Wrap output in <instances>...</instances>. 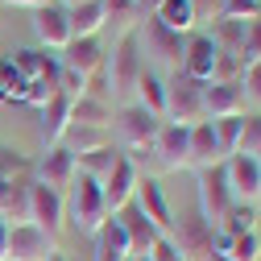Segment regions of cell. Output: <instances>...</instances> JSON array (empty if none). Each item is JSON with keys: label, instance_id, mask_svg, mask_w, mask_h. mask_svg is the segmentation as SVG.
I'll return each mask as SVG.
<instances>
[{"label": "cell", "instance_id": "f1b7e54d", "mask_svg": "<svg viewBox=\"0 0 261 261\" xmlns=\"http://www.w3.org/2000/svg\"><path fill=\"white\" fill-rule=\"evenodd\" d=\"M216 253L228 261H261V241H257V232H241V237L216 232Z\"/></svg>", "mask_w": 261, "mask_h": 261}, {"label": "cell", "instance_id": "ab89813d", "mask_svg": "<svg viewBox=\"0 0 261 261\" xmlns=\"http://www.w3.org/2000/svg\"><path fill=\"white\" fill-rule=\"evenodd\" d=\"M191 13H195V25H212L224 17V0H191Z\"/></svg>", "mask_w": 261, "mask_h": 261}, {"label": "cell", "instance_id": "9c48e42d", "mask_svg": "<svg viewBox=\"0 0 261 261\" xmlns=\"http://www.w3.org/2000/svg\"><path fill=\"white\" fill-rule=\"evenodd\" d=\"M58 253V237L34 224H9V261H50Z\"/></svg>", "mask_w": 261, "mask_h": 261}, {"label": "cell", "instance_id": "60d3db41", "mask_svg": "<svg viewBox=\"0 0 261 261\" xmlns=\"http://www.w3.org/2000/svg\"><path fill=\"white\" fill-rule=\"evenodd\" d=\"M224 17L253 21V17H261V0H224Z\"/></svg>", "mask_w": 261, "mask_h": 261}, {"label": "cell", "instance_id": "f546056e", "mask_svg": "<svg viewBox=\"0 0 261 261\" xmlns=\"http://www.w3.org/2000/svg\"><path fill=\"white\" fill-rule=\"evenodd\" d=\"M71 124L112 128V104H108V100H91V95H79V100L71 104Z\"/></svg>", "mask_w": 261, "mask_h": 261}, {"label": "cell", "instance_id": "ac0fdd59", "mask_svg": "<svg viewBox=\"0 0 261 261\" xmlns=\"http://www.w3.org/2000/svg\"><path fill=\"white\" fill-rule=\"evenodd\" d=\"M116 220H120V228H124V237H128V257H149L153 253V245L162 241V232L158 228L128 203V207H120L116 212Z\"/></svg>", "mask_w": 261, "mask_h": 261}, {"label": "cell", "instance_id": "44dd1931", "mask_svg": "<svg viewBox=\"0 0 261 261\" xmlns=\"http://www.w3.org/2000/svg\"><path fill=\"white\" fill-rule=\"evenodd\" d=\"M212 62H216V46H212V38L207 34H187V50H182V75H191V79H199V83H207L212 79Z\"/></svg>", "mask_w": 261, "mask_h": 261}, {"label": "cell", "instance_id": "681fc988", "mask_svg": "<svg viewBox=\"0 0 261 261\" xmlns=\"http://www.w3.org/2000/svg\"><path fill=\"white\" fill-rule=\"evenodd\" d=\"M50 261H67V257H62V253H54V257H50Z\"/></svg>", "mask_w": 261, "mask_h": 261}, {"label": "cell", "instance_id": "5b68a950", "mask_svg": "<svg viewBox=\"0 0 261 261\" xmlns=\"http://www.w3.org/2000/svg\"><path fill=\"white\" fill-rule=\"evenodd\" d=\"M108 87L112 95H128V91H137V79L145 71V58H141V46H137V34H128V38H116L112 54H108Z\"/></svg>", "mask_w": 261, "mask_h": 261}, {"label": "cell", "instance_id": "f6af8a7d", "mask_svg": "<svg viewBox=\"0 0 261 261\" xmlns=\"http://www.w3.org/2000/svg\"><path fill=\"white\" fill-rule=\"evenodd\" d=\"M0 5H13V9H29V13H34L42 5H50V0H0Z\"/></svg>", "mask_w": 261, "mask_h": 261}, {"label": "cell", "instance_id": "8fae6325", "mask_svg": "<svg viewBox=\"0 0 261 261\" xmlns=\"http://www.w3.org/2000/svg\"><path fill=\"white\" fill-rule=\"evenodd\" d=\"M34 182H42V187H50V191H58V195H67V187L75 182V174H79V162H75V153L71 149H62V145H50L46 153H42V162L34 166Z\"/></svg>", "mask_w": 261, "mask_h": 261}, {"label": "cell", "instance_id": "f35d334b", "mask_svg": "<svg viewBox=\"0 0 261 261\" xmlns=\"http://www.w3.org/2000/svg\"><path fill=\"white\" fill-rule=\"evenodd\" d=\"M241 87H245V100L261 108V62H249L245 75H241Z\"/></svg>", "mask_w": 261, "mask_h": 261}, {"label": "cell", "instance_id": "7402d4cb", "mask_svg": "<svg viewBox=\"0 0 261 261\" xmlns=\"http://www.w3.org/2000/svg\"><path fill=\"white\" fill-rule=\"evenodd\" d=\"M29 182L34 178H0V220L25 224L29 216Z\"/></svg>", "mask_w": 261, "mask_h": 261}, {"label": "cell", "instance_id": "52a82bcc", "mask_svg": "<svg viewBox=\"0 0 261 261\" xmlns=\"http://www.w3.org/2000/svg\"><path fill=\"white\" fill-rule=\"evenodd\" d=\"M232 203H237V199H232V191H228L224 162H216V166L199 170V216H203L212 228L224 224V216H228V207H232Z\"/></svg>", "mask_w": 261, "mask_h": 261}, {"label": "cell", "instance_id": "8d00e7d4", "mask_svg": "<svg viewBox=\"0 0 261 261\" xmlns=\"http://www.w3.org/2000/svg\"><path fill=\"white\" fill-rule=\"evenodd\" d=\"M212 133H216L220 158H232V153H237V137H241V116H228V120H212Z\"/></svg>", "mask_w": 261, "mask_h": 261}, {"label": "cell", "instance_id": "83f0119b", "mask_svg": "<svg viewBox=\"0 0 261 261\" xmlns=\"http://www.w3.org/2000/svg\"><path fill=\"white\" fill-rule=\"evenodd\" d=\"M67 21H71V38H100L104 34V5L100 0L75 5V9H67Z\"/></svg>", "mask_w": 261, "mask_h": 261}, {"label": "cell", "instance_id": "e0dca14e", "mask_svg": "<svg viewBox=\"0 0 261 261\" xmlns=\"http://www.w3.org/2000/svg\"><path fill=\"white\" fill-rule=\"evenodd\" d=\"M158 158V166L162 170H187V128L182 124H170V120H162L158 128V137H153V149Z\"/></svg>", "mask_w": 261, "mask_h": 261}, {"label": "cell", "instance_id": "d6a6232c", "mask_svg": "<svg viewBox=\"0 0 261 261\" xmlns=\"http://www.w3.org/2000/svg\"><path fill=\"white\" fill-rule=\"evenodd\" d=\"M116 162H120V153H116L112 145H104V149H95V153L79 158V174H87V178H95V182H104V178L116 170Z\"/></svg>", "mask_w": 261, "mask_h": 261}, {"label": "cell", "instance_id": "6da1fadb", "mask_svg": "<svg viewBox=\"0 0 261 261\" xmlns=\"http://www.w3.org/2000/svg\"><path fill=\"white\" fill-rule=\"evenodd\" d=\"M67 191H71V195H67V220L79 228V232L95 237V232H100V224L108 220V207H104V191H100V182L87 178V174H75V182H71Z\"/></svg>", "mask_w": 261, "mask_h": 261}, {"label": "cell", "instance_id": "11a10c76", "mask_svg": "<svg viewBox=\"0 0 261 261\" xmlns=\"http://www.w3.org/2000/svg\"><path fill=\"white\" fill-rule=\"evenodd\" d=\"M257 203H261V195H257Z\"/></svg>", "mask_w": 261, "mask_h": 261}, {"label": "cell", "instance_id": "2e32d148", "mask_svg": "<svg viewBox=\"0 0 261 261\" xmlns=\"http://www.w3.org/2000/svg\"><path fill=\"white\" fill-rule=\"evenodd\" d=\"M133 207L158 228L162 237L170 232V224H174V212H170V203H166V195H162V187L153 182V178H137V191H133Z\"/></svg>", "mask_w": 261, "mask_h": 261}, {"label": "cell", "instance_id": "836d02e7", "mask_svg": "<svg viewBox=\"0 0 261 261\" xmlns=\"http://www.w3.org/2000/svg\"><path fill=\"white\" fill-rule=\"evenodd\" d=\"M253 224H257L253 203H232V207H228V216H224V224L216 228V232H224V237H241V232H253Z\"/></svg>", "mask_w": 261, "mask_h": 261}, {"label": "cell", "instance_id": "d6986e66", "mask_svg": "<svg viewBox=\"0 0 261 261\" xmlns=\"http://www.w3.org/2000/svg\"><path fill=\"white\" fill-rule=\"evenodd\" d=\"M13 71L25 79V87L29 83H46L50 91H58V58H50V54H42V50H21V54H13Z\"/></svg>", "mask_w": 261, "mask_h": 261}, {"label": "cell", "instance_id": "603a6c76", "mask_svg": "<svg viewBox=\"0 0 261 261\" xmlns=\"http://www.w3.org/2000/svg\"><path fill=\"white\" fill-rule=\"evenodd\" d=\"M71 104H75V100H67L62 91H54L50 100L38 108V112H42V137H46V145H58L62 133L71 128Z\"/></svg>", "mask_w": 261, "mask_h": 261}, {"label": "cell", "instance_id": "bcb514c9", "mask_svg": "<svg viewBox=\"0 0 261 261\" xmlns=\"http://www.w3.org/2000/svg\"><path fill=\"white\" fill-rule=\"evenodd\" d=\"M0 261H9V224L0 220Z\"/></svg>", "mask_w": 261, "mask_h": 261}, {"label": "cell", "instance_id": "3957f363", "mask_svg": "<svg viewBox=\"0 0 261 261\" xmlns=\"http://www.w3.org/2000/svg\"><path fill=\"white\" fill-rule=\"evenodd\" d=\"M166 241L174 245V253L182 261H212V253H216V228L199 212H187V216H178L170 224Z\"/></svg>", "mask_w": 261, "mask_h": 261}, {"label": "cell", "instance_id": "ba28073f", "mask_svg": "<svg viewBox=\"0 0 261 261\" xmlns=\"http://www.w3.org/2000/svg\"><path fill=\"white\" fill-rule=\"evenodd\" d=\"M25 224L58 237L62 224H67V195H58V191H50L42 182H29V216H25Z\"/></svg>", "mask_w": 261, "mask_h": 261}, {"label": "cell", "instance_id": "db71d44e", "mask_svg": "<svg viewBox=\"0 0 261 261\" xmlns=\"http://www.w3.org/2000/svg\"><path fill=\"white\" fill-rule=\"evenodd\" d=\"M0 104H5V95H0Z\"/></svg>", "mask_w": 261, "mask_h": 261}, {"label": "cell", "instance_id": "7dc6e473", "mask_svg": "<svg viewBox=\"0 0 261 261\" xmlns=\"http://www.w3.org/2000/svg\"><path fill=\"white\" fill-rule=\"evenodd\" d=\"M158 5H162V0H137V9H141V13H153Z\"/></svg>", "mask_w": 261, "mask_h": 261}, {"label": "cell", "instance_id": "7a4b0ae2", "mask_svg": "<svg viewBox=\"0 0 261 261\" xmlns=\"http://www.w3.org/2000/svg\"><path fill=\"white\" fill-rule=\"evenodd\" d=\"M137 46H141V58L158 62V67L178 71V67H182L187 38H182V34H174V29H166L153 13H145V17H141V25H137Z\"/></svg>", "mask_w": 261, "mask_h": 261}, {"label": "cell", "instance_id": "8992f818", "mask_svg": "<svg viewBox=\"0 0 261 261\" xmlns=\"http://www.w3.org/2000/svg\"><path fill=\"white\" fill-rule=\"evenodd\" d=\"M112 128H116V141H120L124 149L145 153V149H153V137H158L162 120H158V116H149L141 104H124V108H116V112H112Z\"/></svg>", "mask_w": 261, "mask_h": 261}, {"label": "cell", "instance_id": "4316f807", "mask_svg": "<svg viewBox=\"0 0 261 261\" xmlns=\"http://www.w3.org/2000/svg\"><path fill=\"white\" fill-rule=\"evenodd\" d=\"M245 29H249V21H232V17H220V21H212V46H216V54H237V58H245Z\"/></svg>", "mask_w": 261, "mask_h": 261}, {"label": "cell", "instance_id": "d590c367", "mask_svg": "<svg viewBox=\"0 0 261 261\" xmlns=\"http://www.w3.org/2000/svg\"><path fill=\"white\" fill-rule=\"evenodd\" d=\"M245 67H249V62L237 58V54H216V62H212V79H207V83H241Z\"/></svg>", "mask_w": 261, "mask_h": 261}, {"label": "cell", "instance_id": "b9f144b4", "mask_svg": "<svg viewBox=\"0 0 261 261\" xmlns=\"http://www.w3.org/2000/svg\"><path fill=\"white\" fill-rule=\"evenodd\" d=\"M58 67H62V62H58ZM58 91L67 95V100H79V95L87 91V79H83V75H75V71H67V67H62V71H58Z\"/></svg>", "mask_w": 261, "mask_h": 261}, {"label": "cell", "instance_id": "277c9868", "mask_svg": "<svg viewBox=\"0 0 261 261\" xmlns=\"http://www.w3.org/2000/svg\"><path fill=\"white\" fill-rule=\"evenodd\" d=\"M203 87H207V83L191 79V75H182V71H174V79L166 83V116H162V120L182 124V128L207 120V112H203Z\"/></svg>", "mask_w": 261, "mask_h": 261}, {"label": "cell", "instance_id": "1f68e13d", "mask_svg": "<svg viewBox=\"0 0 261 261\" xmlns=\"http://www.w3.org/2000/svg\"><path fill=\"white\" fill-rule=\"evenodd\" d=\"M137 104L149 112V116H166V83H162L153 71H141V79H137Z\"/></svg>", "mask_w": 261, "mask_h": 261}, {"label": "cell", "instance_id": "5bb4252c", "mask_svg": "<svg viewBox=\"0 0 261 261\" xmlns=\"http://www.w3.org/2000/svg\"><path fill=\"white\" fill-rule=\"evenodd\" d=\"M34 34H38V42L46 46V50H67V42H71V21H67V9L62 5H42V9H34Z\"/></svg>", "mask_w": 261, "mask_h": 261}, {"label": "cell", "instance_id": "74e56055", "mask_svg": "<svg viewBox=\"0 0 261 261\" xmlns=\"http://www.w3.org/2000/svg\"><path fill=\"white\" fill-rule=\"evenodd\" d=\"M34 166H29V158H21L17 149L0 145V178H29Z\"/></svg>", "mask_w": 261, "mask_h": 261}, {"label": "cell", "instance_id": "7c38bea8", "mask_svg": "<svg viewBox=\"0 0 261 261\" xmlns=\"http://www.w3.org/2000/svg\"><path fill=\"white\" fill-rule=\"evenodd\" d=\"M104 62H108V50L100 38H71L67 50H62V67L91 79V75H104Z\"/></svg>", "mask_w": 261, "mask_h": 261}, {"label": "cell", "instance_id": "ffe728a7", "mask_svg": "<svg viewBox=\"0 0 261 261\" xmlns=\"http://www.w3.org/2000/svg\"><path fill=\"white\" fill-rule=\"evenodd\" d=\"M220 158V145H216V133H212V120H199V124H191L187 128V166L195 170H207L216 166Z\"/></svg>", "mask_w": 261, "mask_h": 261}, {"label": "cell", "instance_id": "cb8c5ba5", "mask_svg": "<svg viewBox=\"0 0 261 261\" xmlns=\"http://www.w3.org/2000/svg\"><path fill=\"white\" fill-rule=\"evenodd\" d=\"M62 149H71L75 153V162L79 158H87V153H95V149H104V145H112V128H91V124H71L67 133H62V141H58Z\"/></svg>", "mask_w": 261, "mask_h": 261}, {"label": "cell", "instance_id": "484cf974", "mask_svg": "<svg viewBox=\"0 0 261 261\" xmlns=\"http://www.w3.org/2000/svg\"><path fill=\"white\" fill-rule=\"evenodd\" d=\"M128 257V237L116 216H108L100 224V232H95V261H124Z\"/></svg>", "mask_w": 261, "mask_h": 261}, {"label": "cell", "instance_id": "7bdbcfd3", "mask_svg": "<svg viewBox=\"0 0 261 261\" xmlns=\"http://www.w3.org/2000/svg\"><path fill=\"white\" fill-rule=\"evenodd\" d=\"M245 62H261V17H253L245 29Z\"/></svg>", "mask_w": 261, "mask_h": 261}, {"label": "cell", "instance_id": "d4e9b609", "mask_svg": "<svg viewBox=\"0 0 261 261\" xmlns=\"http://www.w3.org/2000/svg\"><path fill=\"white\" fill-rule=\"evenodd\" d=\"M104 5V29H112L116 38H128V34H137V25H141V9H137V0H100Z\"/></svg>", "mask_w": 261, "mask_h": 261}, {"label": "cell", "instance_id": "f5cc1de1", "mask_svg": "<svg viewBox=\"0 0 261 261\" xmlns=\"http://www.w3.org/2000/svg\"><path fill=\"white\" fill-rule=\"evenodd\" d=\"M257 162H261V149H257Z\"/></svg>", "mask_w": 261, "mask_h": 261}, {"label": "cell", "instance_id": "c3c4849f", "mask_svg": "<svg viewBox=\"0 0 261 261\" xmlns=\"http://www.w3.org/2000/svg\"><path fill=\"white\" fill-rule=\"evenodd\" d=\"M54 5H62V9H75V5H87V0H54Z\"/></svg>", "mask_w": 261, "mask_h": 261}, {"label": "cell", "instance_id": "9a60e30c", "mask_svg": "<svg viewBox=\"0 0 261 261\" xmlns=\"http://www.w3.org/2000/svg\"><path fill=\"white\" fill-rule=\"evenodd\" d=\"M203 112L207 120H228V116H245L249 100L241 83H207L203 87Z\"/></svg>", "mask_w": 261, "mask_h": 261}, {"label": "cell", "instance_id": "30bf717a", "mask_svg": "<svg viewBox=\"0 0 261 261\" xmlns=\"http://www.w3.org/2000/svg\"><path fill=\"white\" fill-rule=\"evenodd\" d=\"M224 178H228V191H232L237 203H257V195H261V162L257 158H245V153L224 158Z\"/></svg>", "mask_w": 261, "mask_h": 261}, {"label": "cell", "instance_id": "4dcf8cb0", "mask_svg": "<svg viewBox=\"0 0 261 261\" xmlns=\"http://www.w3.org/2000/svg\"><path fill=\"white\" fill-rule=\"evenodd\" d=\"M153 17L166 25V29H174V34H195V13H191V0H162V5L153 9Z\"/></svg>", "mask_w": 261, "mask_h": 261}, {"label": "cell", "instance_id": "4fadbf2b", "mask_svg": "<svg viewBox=\"0 0 261 261\" xmlns=\"http://www.w3.org/2000/svg\"><path fill=\"white\" fill-rule=\"evenodd\" d=\"M137 166H133V158H124L120 153V162H116V170L100 182V191H104V207H108V216H116L120 207H128L133 203V191H137Z\"/></svg>", "mask_w": 261, "mask_h": 261}, {"label": "cell", "instance_id": "e575fe53", "mask_svg": "<svg viewBox=\"0 0 261 261\" xmlns=\"http://www.w3.org/2000/svg\"><path fill=\"white\" fill-rule=\"evenodd\" d=\"M261 149V112H245L241 116V137H237V153L257 158Z\"/></svg>", "mask_w": 261, "mask_h": 261}, {"label": "cell", "instance_id": "816d5d0a", "mask_svg": "<svg viewBox=\"0 0 261 261\" xmlns=\"http://www.w3.org/2000/svg\"><path fill=\"white\" fill-rule=\"evenodd\" d=\"M128 261H149V257H128Z\"/></svg>", "mask_w": 261, "mask_h": 261}, {"label": "cell", "instance_id": "ee69618b", "mask_svg": "<svg viewBox=\"0 0 261 261\" xmlns=\"http://www.w3.org/2000/svg\"><path fill=\"white\" fill-rule=\"evenodd\" d=\"M149 261H182V257L174 253V245H170L166 237H162V241L153 245V253H149Z\"/></svg>", "mask_w": 261, "mask_h": 261}, {"label": "cell", "instance_id": "f907efd6", "mask_svg": "<svg viewBox=\"0 0 261 261\" xmlns=\"http://www.w3.org/2000/svg\"><path fill=\"white\" fill-rule=\"evenodd\" d=\"M212 261H228V257H220V253H212Z\"/></svg>", "mask_w": 261, "mask_h": 261}]
</instances>
